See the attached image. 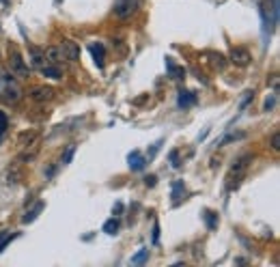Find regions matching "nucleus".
I'll return each mask as SVG.
<instances>
[{
	"label": "nucleus",
	"mask_w": 280,
	"mask_h": 267,
	"mask_svg": "<svg viewBox=\"0 0 280 267\" xmlns=\"http://www.w3.org/2000/svg\"><path fill=\"white\" fill-rule=\"evenodd\" d=\"M19 99H22V86L17 84V80L13 78L11 71L0 67V101L15 106Z\"/></svg>",
	"instance_id": "nucleus-1"
},
{
	"label": "nucleus",
	"mask_w": 280,
	"mask_h": 267,
	"mask_svg": "<svg viewBox=\"0 0 280 267\" xmlns=\"http://www.w3.org/2000/svg\"><path fill=\"white\" fill-rule=\"evenodd\" d=\"M250 162H252V155H242V158L231 166L229 177H226V181H229V183H226V190H229V192H233V190L240 188V183H242V179H244L248 166H250Z\"/></svg>",
	"instance_id": "nucleus-2"
},
{
	"label": "nucleus",
	"mask_w": 280,
	"mask_h": 267,
	"mask_svg": "<svg viewBox=\"0 0 280 267\" xmlns=\"http://www.w3.org/2000/svg\"><path fill=\"white\" fill-rule=\"evenodd\" d=\"M278 0H265L261 5V17H263V24H265V30L272 28L278 24Z\"/></svg>",
	"instance_id": "nucleus-3"
},
{
	"label": "nucleus",
	"mask_w": 280,
	"mask_h": 267,
	"mask_svg": "<svg viewBox=\"0 0 280 267\" xmlns=\"http://www.w3.org/2000/svg\"><path fill=\"white\" fill-rule=\"evenodd\" d=\"M9 63H11V74H17L22 78L28 76V67H26L24 58H22V54H19V50L15 46H9Z\"/></svg>",
	"instance_id": "nucleus-4"
},
{
	"label": "nucleus",
	"mask_w": 280,
	"mask_h": 267,
	"mask_svg": "<svg viewBox=\"0 0 280 267\" xmlns=\"http://www.w3.org/2000/svg\"><path fill=\"white\" fill-rule=\"evenodd\" d=\"M140 0H115V15L119 19H127L136 13Z\"/></svg>",
	"instance_id": "nucleus-5"
},
{
	"label": "nucleus",
	"mask_w": 280,
	"mask_h": 267,
	"mask_svg": "<svg viewBox=\"0 0 280 267\" xmlns=\"http://www.w3.org/2000/svg\"><path fill=\"white\" fill-rule=\"evenodd\" d=\"M58 48H60V52H63L65 60H69V63H76L80 58V46L74 43V41H63Z\"/></svg>",
	"instance_id": "nucleus-6"
},
{
	"label": "nucleus",
	"mask_w": 280,
	"mask_h": 267,
	"mask_svg": "<svg viewBox=\"0 0 280 267\" xmlns=\"http://www.w3.org/2000/svg\"><path fill=\"white\" fill-rule=\"evenodd\" d=\"M250 52H248L246 48H233V52H231V63L237 65V67H248L250 65Z\"/></svg>",
	"instance_id": "nucleus-7"
},
{
	"label": "nucleus",
	"mask_w": 280,
	"mask_h": 267,
	"mask_svg": "<svg viewBox=\"0 0 280 267\" xmlns=\"http://www.w3.org/2000/svg\"><path fill=\"white\" fill-rule=\"evenodd\" d=\"M56 95V91L54 88H50V86H35L33 91H30V97H33L35 101H39V104H44V101H52Z\"/></svg>",
	"instance_id": "nucleus-8"
},
{
	"label": "nucleus",
	"mask_w": 280,
	"mask_h": 267,
	"mask_svg": "<svg viewBox=\"0 0 280 267\" xmlns=\"http://www.w3.org/2000/svg\"><path fill=\"white\" fill-rule=\"evenodd\" d=\"M44 54H46V63H48V65H56V67H60V63L65 60V56H63V52H60L58 46H52V48L44 50Z\"/></svg>",
	"instance_id": "nucleus-9"
},
{
	"label": "nucleus",
	"mask_w": 280,
	"mask_h": 267,
	"mask_svg": "<svg viewBox=\"0 0 280 267\" xmlns=\"http://www.w3.org/2000/svg\"><path fill=\"white\" fill-rule=\"evenodd\" d=\"M127 164H130L132 170H142L144 166H147V158H144L140 151H132L127 155Z\"/></svg>",
	"instance_id": "nucleus-10"
},
{
	"label": "nucleus",
	"mask_w": 280,
	"mask_h": 267,
	"mask_svg": "<svg viewBox=\"0 0 280 267\" xmlns=\"http://www.w3.org/2000/svg\"><path fill=\"white\" fill-rule=\"evenodd\" d=\"M89 50H91V54H93L95 65L101 69V67H103V60H106V50H103V46H101V43H91Z\"/></svg>",
	"instance_id": "nucleus-11"
},
{
	"label": "nucleus",
	"mask_w": 280,
	"mask_h": 267,
	"mask_svg": "<svg viewBox=\"0 0 280 267\" xmlns=\"http://www.w3.org/2000/svg\"><path fill=\"white\" fill-rule=\"evenodd\" d=\"M28 50H30V63H33V67L41 69L44 65H48V63H46V54H44V50H39V48H35V46H30Z\"/></svg>",
	"instance_id": "nucleus-12"
},
{
	"label": "nucleus",
	"mask_w": 280,
	"mask_h": 267,
	"mask_svg": "<svg viewBox=\"0 0 280 267\" xmlns=\"http://www.w3.org/2000/svg\"><path fill=\"white\" fill-rule=\"evenodd\" d=\"M183 194H185V186H183V181L177 179V181H173V190H170V198L175 205H179L181 198H183Z\"/></svg>",
	"instance_id": "nucleus-13"
},
{
	"label": "nucleus",
	"mask_w": 280,
	"mask_h": 267,
	"mask_svg": "<svg viewBox=\"0 0 280 267\" xmlns=\"http://www.w3.org/2000/svg\"><path fill=\"white\" fill-rule=\"evenodd\" d=\"M177 104L179 108H190L196 104V95L190 93V91H179V97H177Z\"/></svg>",
	"instance_id": "nucleus-14"
},
{
	"label": "nucleus",
	"mask_w": 280,
	"mask_h": 267,
	"mask_svg": "<svg viewBox=\"0 0 280 267\" xmlns=\"http://www.w3.org/2000/svg\"><path fill=\"white\" fill-rule=\"evenodd\" d=\"M166 69H168V76H170L173 80H183V76H185L183 67H177V65H175L173 58H166Z\"/></svg>",
	"instance_id": "nucleus-15"
},
{
	"label": "nucleus",
	"mask_w": 280,
	"mask_h": 267,
	"mask_svg": "<svg viewBox=\"0 0 280 267\" xmlns=\"http://www.w3.org/2000/svg\"><path fill=\"white\" fill-rule=\"evenodd\" d=\"M203 220H205V224H207V229H209V231H216L218 224H220V220H218V213L211 211V209H205L203 211Z\"/></svg>",
	"instance_id": "nucleus-16"
},
{
	"label": "nucleus",
	"mask_w": 280,
	"mask_h": 267,
	"mask_svg": "<svg viewBox=\"0 0 280 267\" xmlns=\"http://www.w3.org/2000/svg\"><path fill=\"white\" fill-rule=\"evenodd\" d=\"M41 74H44L46 78H52V80H60V67H56V65H44L41 67Z\"/></svg>",
	"instance_id": "nucleus-17"
},
{
	"label": "nucleus",
	"mask_w": 280,
	"mask_h": 267,
	"mask_svg": "<svg viewBox=\"0 0 280 267\" xmlns=\"http://www.w3.org/2000/svg\"><path fill=\"white\" fill-rule=\"evenodd\" d=\"M41 209H44V203H37V205H35V207H33V209H30V211H26V213H24V218H22V222H24V224H30V222H35V220H37V215L41 213Z\"/></svg>",
	"instance_id": "nucleus-18"
},
{
	"label": "nucleus",
	"mask_w": 280,
	"mask_h": 267,
	"mask_svg": "<svg viewBox=\"0 0 280 267\" xmlns=\"http://www.w3.org/2000/svg\"><path fill=\"white\" fill-rule=\"evenodd\" d=\"M246 138V131H233V134H226V136L218 142V147H224L229 142H237V140H244Z\"/></svg>",
	"instance_id": "nucleus-19"
},
{
	"label": "nucleus",
	"mask_w": 280,
	"mask_h": 267,
	"mask_svg": "<svg viewBox=\"0 0 280 267\" xmlns=\"http://www.w3.org/2000/svg\"><path fill=\"white\" fill-rule=\"evenodd\" d=\"M119 229H121V224L117 218H110V220H106V224H103V233H108V235H117Z\"/></svg>",
	"instance_id": "nucleus-20"
},
{
	"label": "nucleus",
	"mask_w": 280,
	"mask_h": 267,
	"mask_svg": "<svg viewBox=\"0 0 280 267\" xmlns=\"http://www.w3.org/2000/svg\"><path fill=\"white\" fill-rule=\"evenodd\" d=\"M147 256H149V248H140L136 254L132 256V261H130V263H132V265H142L144 261H147Z\"/></svg>",
	"instance_id": "nucleus-21"
},
{
	"label": "nucleus",
	"mask_w": 280,
	"mask_h": 267,
	"mask_svg": "<svg viewBox=\"0 0 280 267\" xmlns=\"http://www.w3.org/2000/svg\"><path fill=\"white\" fill-rule=\"evenodd\" d=\"M17 237V233H11V231H5V233H0V252H3L7 246H9V241L11 239H15Z\"/></svg>",
	"instance_id": "nucleus-22"
},
{
	"label": "nucleus",
	"mask_w": 280,
	"mask_h": 267,
	"mask_svg": "<svg viewBox=\"0 0 280 267\" xmlns=\"http://www.w3.org/2000/svg\"><path fill=\"white\" fill-rule=\"evenodd\" d=\"M19 179H22V174H19V170L17 168H9L7 172H5V183H7V186H9V183H17Z\"/></svg>",
	"instance_id": "nucleus-23"
},
{
	"label": "nucleus",
	"mask_w": 280,
	"mask_h": 267,
	"mask_svg": "<svg viewBox=\"0 0 280 267\" xmlns=\"http://www.w3.org/2000/svg\"><path fill=\"white\" fill-rule=\"evenodd\" d=\"M35 138H37V134H35V131H24V134H22V136H19V140H17V145H19V147H22V145H24V142H28V145H33V142H35ZM28 145H26V147H28Z\"/></svg>",
	"instance_id": "nucleus-24"
},
{
	"label": "nucleus",
	"mask_w": 280,
	"mask_h": 267,
	"mask_svg": "<svg viewBox=\"0 0 280 267\" xmlns=\"http://www.w3.org/2000/svg\"><path fill=\"white\" fill-rule=\"evenodd\" d=\"M7 127H9V119H7V115H5V112L0 110V142H3V138H5Z\"/></svg>",
	"instance_id": "nucleus-25"
},
{
	"label": "nucleus",
	"mask_w": 280,
	"mask_h": 267,
	"mask_svg": "<svg viewBox=\"0 0 280 267\" xmlns=\"http://www.w3.org/2000/svg\"><path fill=\"white\" fill-rule=\"evenodd\" d=\"M74 153H76V145H69L67 151L63 153V158H60V162H63V164H69L71 158H74Z\"/></svg>",
	"instance_id": "nucleus-26"
},
{
	"label": "nucleus",
	"mask_w": 280,
	"mask_h": 267,
	"mask_svg": "<svg viewBox=\"0 0 280 267\" xmlns=\"http://www.w3.org/2000/svg\"><path fill=\"white\" fill-rule=\"evenodd\" d=\"M170 164H173V168H179V166H181L179 153H177V151H170Z\"/></svg>",
	"instance_id": "nucleus-27"
},
{
	"label": "nucleus",
	"mask_w": 280,
	"mask_h": 267,
	"mask_svg": "<svg viewBox=\"0 0 280 267\" xmlns=\"http://www.w3.org/2000/svg\"><path fill=\"white\" fill-rule=\"evenodd\" d=\"M160 145H162V140H158V142H155V145H151V149H149V153H147V158H149V160H153V158H155V153L160 151Z\"/></svg>",
	"instance_id": "nucleus-28"
},
{
	"label": "nucleus",
	"mask_w": 280,
	"mask_h": 267,
	"mask_svg": "<svg viewBox=\"0 0 280 267\" xmlns=\"http://www.w3.org/2000/svg\"><path fill=\"white\" fill-rule=\"evenodd\" d=\"M272 149H274V151H280V134H278V131L272 134Z\"/></svg>",
	"instance_id": "nucleus-29"
},
{
	"label": "nucleus",
	"mask_w": 280,
	"mask_h": 267,
	"mask_svg": "<svg viewBox=\"0 0 280 267\" xmlns=\"http://www.w3.org/2000/svg\"><path fill=\"white\" fill-rule=\"evenodd\" d=\"M274 104H276V93H274L272 97H269V99L265 101V108H263V110H265V112H269V110L274 108Z\"/></svg>",
	"instance_id": "nucleus-30"
},
{
	"label": "nucleus",
	"mask_w": 280,
	"mask_h": 267,
	"mask_svg": "<svg viewBox=\"0 0 280 267\" xmlns=\"http://www.w3.org/2000/svg\"><path fill=\"white\" fill-rule=\"evenodd\" d=\"M158 241H160V224L155 222L153 224V243H158Z\"/></svg>",
	"instance_id": "nucleus-31"
},
{
	"label": "nucleus",
	"mask_w": 280,
	"mask_h": 267,
	"mask_svg": "<svg viewBox=\"0 0 280 267\" xmlns=\"http://www.w3.org/2000/svg\"><path fill=\"white\" fill-rule=\"evenodd\" d=\"M155 181H158V177H155V174H149V177L144 179V186H147V188H153Z\"/></svg>",
	"instance_id": "nucleus-32"
},
{
	"label": "nucleus",
	"mask_w": 280,
	"mask_h": 267,
	"mask_svg": "<svg viewBox=\"0 0 280 267\" xmlns=\"http://www.w3.org/2000/svg\"><path fill=\"white\" fill-rule=\"evenodd\" d=\"M246 97H244V101H242V108H246L248 106V101H250L252 97H254V93H252V91H248V93H244Z\"/></svg>",
	"instance_id": "nucleus-33"
},
{
	"label": "nucleus",
	"mask_w": 280,
	"mask_h": 267,
	"mask_svg": "<svg viewBox=\"0 0 280 267\" xmlns=\"http://www.w3.org/2000/svg\"><path fill=\"white\" fill-rule=\"evenodd\" d=\"M213 58H216V67H218V69H222V67H224V63H222V60H224V56H220V54H218V56H213Z\"/></svg>",
	"instance_id": "nucleus-34"
},
{
	"label": "nucleus",
	"mask_w": 280,
	"mask_h": 267,
	"mask_svg": "<svg viewBox=\"0 0 280 267\" xmlns=\"http://www.w3.org/2000/svg\"><path fill=\"white\" fill-rule=\"evenodd\" d=\"M121 211H123V205H121V203H117L115 207H112V213H121Z\"/></svg>",
	"instance_id": "nucleus-35"
}]
</instances>
